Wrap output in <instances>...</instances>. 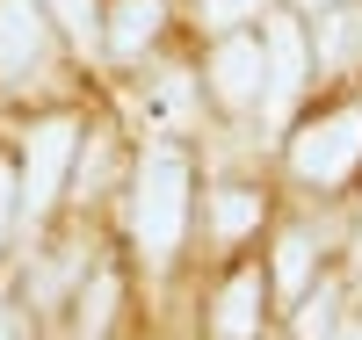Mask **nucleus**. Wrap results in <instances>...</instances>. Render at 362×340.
Here are the masks:
<instances>
[{
    "mask_svg": "<svg viewBox=\"0 0 362 340\" xmlns=\"http://www.w3.org/2000/svg\"><path fill=\"white\" fill-rule=\"evenodd\" d=\"M254 304H261V275H239L218 304V340H247L254 333Z\"/></svg>",
    "mask_w": 362,
    "mask_h": 340,
    "instance_id": "nucleus-9",
    "label": "nucleus"
},
{
    "mask_svg": "<svg viewBox=\"0 0 362 340\" xmlns=\"http://www.w3.org/2000/svg\"><path fill=\"white\" fill-rule=\"evenodd\" d=\"M8 312H15V304L0 297V340H15V319H8Z\"/></svg>",
    "mask_w": 362,
    "mask_h": 340,
    "instance_id": "nucleus-15",
    "label": "nucleus"
},
{
    "mask_svg": "<svg viewBox=\"0 0 362 340\" xmlns=\"http://www.w3.org/2000/svg\"><path fill=\"white\" fill-rule=\"evenodd\" d=\"M247 225H254V196L247 189H225L218 196V232L232 239V232H247Z\"/></svg>",
    "mask_w": 362,
    "mask_h": 340,
    "instance_id": "nucleus-10",
    "label": "nucleus"
},
{
    "mask_svg": "<svg viewBox=\"0 0 362 340\" xmlns=\"http://www.w3.org/2000/svg\"><path fill=\"white\" fill-rule=\"evenodd\" d=\"M355 160H362V109H341L297 138V174L305 181H341Z\"/></svg>",
    "mask_w": 362,
    "mask_h": 340,
    "instance_id": "nucleus-3",
    "label": "nucleus"
},
{
    "mask_svg": "<svg viewBox=\"0 0 362 340\" xmlns=\"http://www.w3.org/2000/svg\"><path fill=\"white\" fill-rule=\"evenodd\" d=\"M73 123H44L37 138H29V160H22V181H15V210L22 218H44L51 210V196H58V174H66V160H73Z\"/></svg>",
    "mask_w": 362,
    "mask_h": 340,
    "instance_id": "nucleus-2",
    "label": "nucleus"
},
{
    "mask_svg": "<svg viewBox=\"0 0 362 340\" xmlns=\"http://www.w3.org/2000/svg\"><path fill=\"white\" fill-rule=\"evenodd\" d=\"M153 37H160V0H116V29H109V44L124 51V58H138Z\"/></svg>",
    "mask_w": 362,
    "mask_h": 340,
    "instance_id": "nucleus-7",
    "label": "nucleus"
},
{
    "mask_svg": "<svg viewBox=\"0 0 362 340\" xmlns=\"http://www.w3.org/2000/svg\"><path fill=\"white\" fill-rule=\"evenodd\" d=\"M305 254H312L305 239H283V261H276V268H283V290H297V283H305Z\"/></svg>",
    "mask_w": 362,
    "mask_h": 340,
    "instance_id": "nucleus-13",
    "label": "nucleus"
},
{
    "mask_svg": "<svg viewBox=\"0 0 362 340\" xmlns=\"http://www.w3.org/2000/svg\"><path fill=\"white\" fill-rule=\"evenodd\" d=\"M44 66V8L37 0H0V73L22 80Z\"/></svg>",
    "mask_w": 362,
    "mask_h": 340,
    "instance_id": "nucleus-4",
    "label": "nucleus"
},
{
    "mask_svg": "<svg viewBox=\"0 0 362 340\" xmlns=\"http://www.w3.org/2000/svg\"><path fill=\"white\" fill-rule=\"evenodd\" d=\"M362 58V8H334L319 22V66H355Z\"/></svg>",
    "mask_w": 362,
    "mask_h": 340,
    "instance_id": "nucleus-6",
    "label": "nucleus"
},
{
    "mask_svg": "<svg viewBox=\"0 0 362 340\" xmlns=\"http://www.w3.org/2000/svg\"><path fill=\"white\" fill-rule=\"evenodd\" d=\"M44 8H51L58 22H66L80 44H95V0H44Z\"/></svg>",
    "mask_w": 362,
    "mask_h": 340,
    "instance_id": "nucleus-11",
    "label": "nucleus"
},
{
    "mask_svg": "<svg viewBox=\"0 0 362 340\" xmlns=\"http://www.w3.org/2000/svg\"><path fill=\"white\" fill-rule=\"evenodd\" d=\"M268 51H276V102H290L297 87H305V37H297L290 22H268Z\"/></svg>",
    "mask_w": 362,
    "mask_h": 340,
    "instance_id": "nucleus-8",
    "label": "nucleus"
},
{
    "mask_svg": "<svg viewBox=\"0 0 362 340\" xmlns=\"http://www.w3.org/2000/svg\"><path fill=\"white\" fill-rule=\"evenodd\" d=\"M210 73H218V95H225V102H247L254 87H261V44L225 37V44H218V66H210Z\"/></svg>",
    "mask_w": 362,
    "mask_h": 340,
    "instance_id": "nucleus-5",
    "label": "nucleus"
},
{
    "mask_svg": "<svg viewBox=\"0 0 362 340\" xmlns=\"http://www.w3.org/2000/svg\"><path fill=\"white\" fill-rule=\"evenodd\" d=\"M247 15H261V0H203V22H247Z\"/></svg>",
    "mask_w": 362,
    "mask_h": 340,
    "instance_id": "nucleus-12",
    "label": "nucleus"
},
{
    "mask_svg": "<svg viewBox=\"0 0 362 340\" xmlns=\"http://www.w3.org/2000/svg\"><path fill=\"white\" fill-rule=\"evenodd\" d=\"M334 340H362V326H348V333H334Z\"/></svg>",
    "mask_w": 362,
    "mask_h": 340,
    "instance_id": "nucleus-16",
    "label": "nucleus"
},
{
    "mask_svg": "<svg viewBox=\"0 0 362 340\" xmlns=\"http://www.w3.org/2000/svg\"><path fill=\"white\" fill-rule=\"evenodd\" d=\"M8 218H15V174L0 167V239H8Z\"/></svg>",
    "mask_w": 362,
    "mask_h": 340,
    "instance_id": "nucleus-14",
    "label": "nucleus"
},
{
    "mask_svg": "<svg viewBox=\"0 0 362 340\" xmlns=\"http://www.w3.org/2000/svg\"><path fill=\"white\" fill-rule=\"evenodd\" d=\"M181 225H189V160L174 152H153L138 174V203H131V232L145 254H174Z\"/></svg>",
    "mask_w": 362,
    "mask_h": 340,
    "instance_id": "nucleus-1",
    "label": "nucleus"
}]
</instances>
